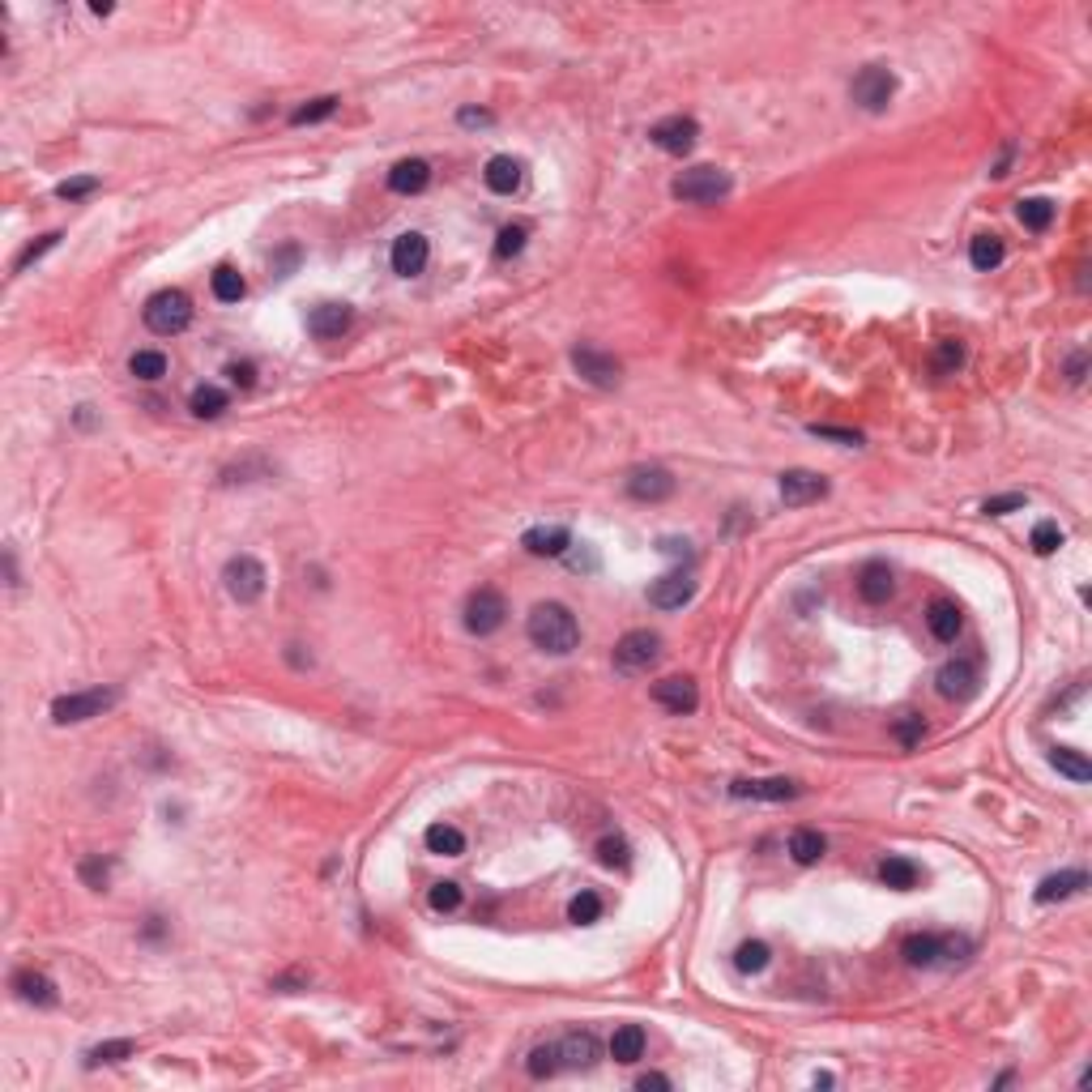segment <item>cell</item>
Masks as SVG:
<instances>
[{
    "mask_svg": "<svg viewBox=\"0 0 1092 1092\" xmlns=\"http://www.w3.org/2000/svg\"><path fill=\"white\" fill-rule=\"evenodd\" d=\"M526 632L542 653H555V658H564V653H572V648L580 645V623L564 602H538V607L529 610Z\"/></svg>",
    "mask_w": 1092,
    "mask_h": 1092,
    "instance_id": "6da1fadb",
    "label": "cell"
},
{
    "mask_svg": "<svg viewBox=\"0 0 1092 1092\" xmlns=\"http://www.w3.org/2000/svg\"><path fill=\"white\" fill-rule=\"evenodd\" d=\"M193 324V304H188V294L184 291H158L145 304V329L158 337H175L184 334Z\"/></svg>",
    "mask_w": 1092,
    "mask_h": 1092,
    "instance_id": "7a4b0ae2",
    "label": "cell"
},
{
    "mask_svg": "<svg viewBox=\"0 0 1092 1092\" xmlns=\"http://www.w3.org/2000/svg\"><path fill=\"white\" fill-rule=\"evenodd\" d=\"M730 188H734V184H730V175L721 171V167H691V171H683L670 184V193H675L678 201H691V205L721 201Z\"/></svg>",
    "mask_w": 1092,
    "mask_h": 1092,
    "instance_id": "3957f363",
    "label": "cell"
},
{
    "mask_svg": "<svg viewBox=\"0 0 1092 1092\" xmlns=\"http://www.w3.org/2000/svg\"><path fill=\"white\" fill-rule=\"evenodd\" d=\"M112 704H116V691L112 688L73 691V696H61L56 704H51V721H56V726H77V721L102 717V713H107Z\"/></svg>",
    "mask_w": 1092,
    "mask_h": 1092,
    "instance_id": "277c9868",
    "label": "cell"
},
{
    "mask_svg": "<svg viewBox=\"0 0 1092 1092\" xmlns=\"http://www.w3.org/2000/svg\"><path fill=\"white\" fill-rule=\"evenodd\" d=\"M850 94L862 112H883L892 102V94H896V73L883 69V64H867V69L853 77Z\"/></svg>",
    "mask_w": 1092,
    "mask_h": 1092,
    "instance_id": "5b68a950",
    "label": "cell"
},
{
    "mask_svg": "<svg viewBox=\"0 0 1092 1092\" xmlns=\"http://www.w3.org/2000/svg\"><path fill=\"white\" fill-rule=\"evenodd\" d=\"M265 564L261 559H253V555H235L231 564L223 567V585H226V594L235 597V602H256V597L265 594Z\"/></svg>",
    "mask_w": 1092,
    "mask_h": 1092,
    "instance_id": "8992f818",
    "label": "cell"
},
{
    "mask_svg": "<svg viewBox=\"0 0 1092 1092\" xmlns=\"http://www.w3.org/2000/svg\"><path fill=\"white\" fill-rule=\"evenodd\" d=\"M504 615H508V602L499 589H474L466 602V627L474 632V636H491V632H499L504 627Z\"/></svg>",
    "mask_w": 1092,
    "mask_h": 1092,
    "instance_id": "52a82bcc",
    "label": "cell"
},
{
    "mask_svg": "<svg viewBox=\"0 0 1092 1092\" xmlns=\"http://www.w3.org/2000/svg\"><path fill=\"white\" fill-rule=\"evenodd\" d=\"M658 658H662V636H658V632H648V627H636V632H627V636L615 645V666H619V670H627V675H636V670H648Z\"/></svg>",
    "mask_w": 1092,
    "mask_h": 1092,
    "instance_id": "ba28073f",
    "label": "cell"
},
{
    "mask_svg": "<svg viewBox=\"0 0 1092 1092\" xmlns=\"http://www.w3.org/2000/svg\"><path fill=\"white\" fill-rule=\"evenodd\" d=\"M572 367H577L589 385H597V389H615L619 385V372H623L615 354L594 350V346H577V350H572Z\"/></svg>",
    "mask_w": 1092,
    "mask_h": 1092,
    "instance_id": "9c48e42d",
    "label": "cell"
},
{
    "mask_svg": "<svg viewBox=\"0 0 1092 1092\" xmlns=\"http://www.w3.org/2000/svg\"><path fill=\"white\" fill-rule=\"evenodd\" d=\"M935 688H939L943 700H956V704H964V700H973L981 691V675L973 662H948V666L935 675Z\"/></svg>",
    "mask_w": 1092,
    "mask_h": 1092,
    "instance_id": "30bf717a",
    "label": "cell"
},
{
    "mask_svg": "<svg viewBox=\"0 0 1092 1092\" xmlns=\"http://www.w3.org/2000/svg\"><path fill=\"white\" fill-rule=\"evenodd\" d=\"M696 137H700V129H696V120H688V116H670V120H658L653 129H648V142L658 145V150H666V154H683L696 145Z\"/></svg>",
    "mask_w": 1092,
    "mask_h": 1092,
    "instance_id": "8fae6325",
    "label": "cell"
},
{
    "mask_svg": "<svg viewBox=\"0 0 1092 1092\" xmlns=\"http://www.w3.org/2000/svg\"><path fill=\"white\" fill-rule=\"evenodd\" d=\"M828 496V478L815 474V470H785L781 474V499L789 508H802V504H815V499Z\"/></svg>",
    "mask_w": 1092,
    "mask_h": 1092,
    "instance_id": "7c38bea8",
    "label": "cell"
},
{
    "mask_svg": "<svg viewBox=\"0 0 1092 1092\" xmlns=\"http://www.w3.org/2000/svg\"><path fill=\"white\" fill-rule=\"evenodd\" d=\"M627 496L640 499V504H662V499L675 496V474L662 470V466L632 470V478H627Z\"/></svg>",
    "mask_w": 1092,
    "mask_h": 1092,
    "instance_id": "4fadbf2b",
    "label": "cell"
},
{
    "mask_svg": "<svg viewBox=\"0 0 1092 1092\" xmlns=\"http://www.w3.org/2000/svg\"><path fill=\"white\" fill-rule=\"evenodd\" d=\"M653 700H658L666 713L683 717V713H696L700 691H696V683H691V678L670 675V678H662V683H653Z\"/></svg>",
    "mask_w": 1092,
    "mask_h": 1092,
    "instance_id": "5bb4252c",
    "label": "cell"
},
{
    "mask_svg": "<svg viewBox=\"0 0 1092 1092\" xmlns=\"http://www.w3.org/2000/svg\"><path fill=\"white\" fill-rule=\"evenodd\" d=\"M730 794L734 799H756V802H789V799H799V785L789 777H756V781H734L730 785Z\"/></svg>",
    "mask_w": 1092,
    "mask_h": 1092,
    "instance_id": "9a60e30c",
    "label": "cell"
},
{
    "mask_svg": "<svg viewBox=\"0 0 1092 1092\" xmlns=\"http://www.w3.org/2000/svg\"><path fill=\"white\" fill-rule=\"evenodd\" d=\"M427 256H431V243H427V235L418 231H405L393 239V273H402V278H415V273H423Z\"/></svg>",
    "mask_w": 1092,
    "mask_h": 1092,
    "instance_id": "2e32d148",
    "label": "cell"
},
{
    "mask_svg": "<svg viewBox=\"0 0 1092 1092\" xmlns=\"http://www.w3.org/2000/svg\"><path fill=\"white\" fill-rule=\"evenodd\" d=\"M691 594H696V580L683 577V572H666L662 580H653V585H648V602H653L658 610H678V607H688Z\"/></svg>",
    "mask_w": 1092,
    "mask_h": 1092,
    "instance_id": "e0dca14e",
    "label": "cell"
},
{
    "mask_svg": "<svg viewBox=\"0 0 1092 1092\" xmlns=\"http://www.w3.org/2000/svg\"><path fill=\"white\" fill-rule=\"evenodd\" d=\"M350 321H354L350 304H321L307 316V334L321 337V342H334V337H342L350 329Z\"/></svg>",
    "mask_w": 1092,
    "mask_h": 1092,
    "instance_id": "ac0fdd59",
    "label": "cell"
},
{
    "mask_svg": "<svg viewBox=\"0 0 1092 1092\" xmlns=\"http://www.w3.org/2000/svg\"><path fill=\"white\" fill-rule=\"evenodd\" d=\"M892 589H896V577H892V567L880 564V559H870V564L858 572V594H862V602H870V607L888 602Z\"/></svg>",
    "mask_w": 1092,
    "mask_h": 1092,
    "instance_id": "d6986e66",
    "label": "cell"
},
{
    "mask_svg": "<svg viewBox=\"0 0 1092 1092\" xmlns=\"http://www.w3.org/2000/svg\"><path fill=\"white\" fill-rule=\"evenodd\" d=\"M13 990L21 1003H34V1007H51L56 1003V981L39 969H18L13 973Z\"/></svg>",
    "mask_w": 1092,
    "mask_h": 1092,
    "instance_id": "ffe728a7",
    "label": "cell"
},
{
    "mask_svg": "<svg viewBox=\"0 0 1092 1092\" xmlns=\"http://www.w3.org/2000/svg\"><path fill=\"white\" fill-rule=\"evenodd\" d=\"M521 546H526L529 555L555 559V555H567V546H572V534H567L564 526H538V529H529V534L521 538Z\"/></svg>",
    "mask_w": 1092,
    "mask_h": 1092,
    "instance_id": "44dd1931",
    "label": "cell"
},
{
    "mask_svg": "<svg viewBox=\"0 0 1092 1092\" xmlns=\"http://www.w3.org/2000/svg\"><path fill=\"white\" fill-rule=\"evenodd\" d=\"M427 184H431V167H427L423 158H402L393 171H389V188H393V193H402V197L423 193Z\"/></svg>",
    "mask_w": 1092,
    "mask_h": 1092,
    "instance_id": "7402d4cb",
    "label": "cell"
},
{
    "mask_svg": "<svg viewBox=\"0 0 1092 1092\" xmlns=\"http://www.w3.org/2000/svg\"><path fill=\"white\" fill-rule=\"evenodd\" d=\"M961 623H964L961 607H956V602H948V597H935L931 607H926V627H931V636L943 640V645L961 636Z\"/></svg>",
    "mask_w": 1092,
    "mask_h": 1092,
    "instance_id": "603a6c76",
    "label": "cell"
},
{
    "mask_svg": "<svg viewBox=\"0 0 1092 1092\" xmlns=\"http://www.w3.org/2000/svg\"><path fill=\"white\" fill-rule=\"evenodd\" d=\"M559 1045V1067H594L597 1062V1037L594 1032H567L564 1042H555Z\"/></svg>",
    "mask_w": 1092,
    "mask_h": 1092,
    "instance_id": "cb8c5ba5",
    "label": "cell"
},
{
    "mask_svg": "<svg viewBox=\"0 0 1092 1092\" xmlns=\"http://www.w3.org/2000/svg\"><path fill=\"white\" fill-rule=\"evenodd\" d=\"M483 180H486V188H491V193H499V197H512L516 188H521V162H516V158H508V154H496V158L486 162Z\"/></svg>",
    "mask_w": 1092,
    "mask_h": 1092,
    "instance_id": "d4e9b609",
    "label": "cell"
},
{
    "mask_svg": "<svg viewBox=\"0 0 1092 1092\" xmlns=\"http://www.w3.org/2000/svg\"><path fill=\"white\" fill-rule=\"evenodd\" d=\"M1084 888H1088V875H1084V870H1062V875H1045V880L1037 883V900H1042V905H1054V900H1067Z\"/></svg>",
    "mask_w": 1092,
    "mask_h": 1092,
    "instance_id": "484cf974",
    "label": "cell"
},
{
    "mask_svg": "<svg viewBox=\"0 0 1092 1092\" xmlns=\"http://www.w3.org/2000/svg\"><path fill=\"white\" fill-rule=\"evenodd\" d=\"M900 951H905V961L913 969H931V964L943 961V935H909Z\"/></svg>",
    "mask_w": 1092,
    "mask_h": 1092,
    "instance_id": "4316f807",
    "label": "cell"
},
{
    "mask_svg": "<svg viewBox=\"0 0 1092 1092\" xmlns=\"http://www.w3.org/2000/svg\"><path fill=\"white\" fill-rule=\"evenodd\" d=\"M645 1045H648V1037H645L640 1024H619L615 1037H610V1058L615 1062H636L640 1054H645Z\"/></svg>",
    "mask_w": 1092,
    "mask_h": 1092,
    "instance_id": "83f0119b",
    "label": "cell"
},
{
    "mask_svg": "<svg viewBox=\"0 0 1092 1092\" xmlns=\"http://www.w3.org/2000/svg\"><path fill=\"white\" fill-rule=\"evenodd\" d=\"M427 850L440 853V858H457V853H466V837H461V828H453V824H431V828L423 832Z\"/></svg>",
    "mask_w": 1092,
    "mask_h": 1092,
    "instance_id": "f1b7e54d",
    "label": "cell"
},
{
    "mask_svg": "<svg viewBox=\"0 0 1092 1092\" xmlns=\"http://www.w3.org/2000/svg\"><path fill=\"white\" fill-rule=\"evenodd\" d=\"M824 850H828V840L819 837L815 828H799L789 837V858L799 862V867H815V862L824 858Z\"/></svg>",
    "mask_w": 1092,
    "mask_h": 1092,
    "instance_id": "f546056e",
    "label": "cell"
},
{
    "mask_svg": "<svg viewBox=\"0 0 1092 1092\" xmlns=\"http://www.w3.org/2000/svg\"><path fill=\"white\" fill-rule=\"evenodd\" d=\"M880 880L888 883V888H896V892H909V888H918L921 870H918V862H909V858H883L880 862Z\"/></svg>",
    "mask_w": 1092,
    "mask_h": 1092,
    "instance_id": "4dcf8cb0",
    "label": "cell"
},
{
    "mask_svg": "<svg viewBox=\"0 0 1092 1092\" xmlns=\"http://www.w3.org/2000/svg\"><path fill=\"white\" fill-rule=\"evenodd\" d=\"M210 291H213V299H218V304H239L248 286H243L239 269H231V265H218V269L210 273Z\"/></svg>",
    "mask_w": 1092,
    "mask_h": 1092,
    "instance_id": "1f68e13d",
    "label": "cell"
},
{
    "mask_svg": "<svg viewBox=\"0 0 1092 1092\" xmlns=\"http://www.w3.org/2000/svg\"><path fill=\"white\" fill-rule=\"evenodd\" d=\"M1003 256H1007V248H1003L999 235H977V239L969 243L973 269H994V265H1003Z\"/></svg>",
    "mask_w": 1092,
    "mask_h": 1092,
    "instance_id": "d6a6232c",
    "label": "cell"
},
{
    "mask_svg": "<svg viewBox=\"0 0 1092 1092\" xmlns=\"http://www.w3.org/2000/svg\"><path fill=\"white\" fill-rule=\"evenodd\" d=\"M1050 764L1062 772V777H1072V781H1092V764L1080 756V751H1072V747H1054V751H1050Z\"/></svg>",
    "mask_w": 1092,
    "mask_h": 1092,
    "instance_id": "836d02e7",
    "label": "cell"
},
{
    "mask_svg": "<svg viewBox=\"0 0 1092 1092\" xmlns=\"http://www.w3.org/2000/svg\"><path fill=\"white\" fill-rule=\"evenodd\" d=\"M188 405H193L197 418H218L226 410V393L223 389H213V385H197L193 397H188Z\"/></svg>",
    "mask_w": 1092,
    "mask_h": 1092,
    "instance_id": "e575fe53",
    "label": "cell"
},
{
    "mask_svg": "<svg viewBox=\"0 0 1092 1092\" xmlns=\"http://www.w3.org/2000/svg\"><path fill=\"white\" fill-rule=\"evenodd\" d=\"M129 372L137 375V380H145V385H150V380H162V375H167V354L162 350H137L129 359Z\"/></svg>",
    "mask_w": 1092,
    "mask_h": 1092,
    "instance_id": "d590c367",
    "label": "cell"
},
{
    "mask_svg": "<svg viewBox=\"0 0 1092 1092\" xmlns=\"http://www.w3.org/2000/svg\"><path fill=\"white\" fill-rule=\"evenodd\" d=\"M602 918V896L597 892H577V896L567 900V921H577V926H594V921Z\"/></svg>",
    "mask_w": 1092,
    "mask_h": 1092,
    "instance_id": "8d00e7d4",
    "label": "cell"
},
{
    "mask_svg": "<svg viewBox=\"0 0 1092 1092\" xmlns=\"http://www.w3.org/2000/svg\"><path fill=\"white\" fill-rule=\"evenodd\" d=\"M337 94H321V99H312V102H304V107H294L291 112V124H321V120H329V116L337 112Z\"/></svg>",
    "mask_w": 1092,
    "mask_h": 1092,
    "instance_id": "74e56055",
    "label": "cell"
},
{
    "mask_svg": "<svg viewBox=\"0 0 1092 1092\" xmlns=\"http://www.w3.org/2000/svg\"><path fill=\"white\" fill-rule=\"evenodd\" d=\"M1020 223L1029 226V231H1045V226L1054 223V205L1045 201V197H1029V201H1020Z\"/></svg>",
    "mask_w": 1092,
    "mask_h": 1092,
    "instance_id": "f35d334b",
    "label": "cell"
},
{
    "mask_svg": "<svg viewBox=\"0 0 1092 1092\" xmlns=\"http://www.w3.org/2000/svg\"><path fill=\"white\" fill-rule=\"evenodd\" d=\"M769 961H772V951H769V943H759V939L743 943V948L734 951V964H739V973H759V969H769Z\"/></svg>",
    "mask_w": 1092,
    "mask_h": 1092,
    "instance_id": "ab89813d",
    "label": "cell"
},
{
    "mask_svg": "<svg viewBox=\"0 0 1092 1092\" xmlns=\"http://www.w3.org/2000/svg\"><path fill=\"white\" fill-rule=\"evenodd\" d=\"M526 1072L534 1075V1080H546V1075H555V1072H559V1045H538V1050H529Z\"/></svg>",
    "mask_w": 1092,
    "mask_h": 1092,
    "instance_id": "60d3db41",
    "label": "cell"
},
{
    "mask_svg": "<svg viewBox=\"0 0 1092 1092\" xmlns=\"http://www.w3.org/2000/svg\"><path fill=\"white\" fill-rule=\"evenodd\" d=\"M597 862H602V867H610V870H615V867L623 870L627 862H632V850H627V840H623V837H602V840H597Z\"/></svg>",
    "mask_w": 1092,
    "mask_h": 1092,
    "instance_id": "b9f144b4",
    "label": "cell"
},
{
    "mask_svg": "<svg viewBox=\"0 0 1092 1092\" xmlns=\"http://www.w3.org/2000/svg\"><path fill=\"white\" fill-rule=\"evenodd\" d=\"M77 875H81V883H86V888L107 892V883H112V862H107V858H86L77 867Z\"/></svg>",
    "mask_w": 1092,
    "mask_h": 1092,
    "instance_id": "7bdbcfd3",
    "label": "cell"
},
{
    "mask_svg": "<svg viewBox=\"0 0 1092 1092\" xmlns=\"http://www.w3.org/2000/svg\"><path fill=\"white\" fill-rule=\"evenodd\" d=\"M132 1054H137V1042H132V1037H120V1042L94 1045L86 1058H90V1067H94V1062H124V1058H132Z\"/></svg>",
    "mask_w": 1092,
    "mask_h": 1092,
    "instance_id": "ee69618b",
    "label": "cell"
},
{
    "mask_svg": "<svg viewBox=\"0 0 1092 1092\" xmlns=\"http://www.w3.org/2000/svg\"><path fill=\"white\" fill-rule=\"evenodd\" d=\"M1029 546L1037 551V555H1054V551L1062 546V529H1058V521H1037V529H1032Z\"/></svg>",
    "mask_w": 1092,
    "mask_h": 1092,
    "instance_id": "f6af8a7d",
    "label": "cell"
},
{
    "mask_svg": "<svg viewBox=\"0 0 1092 1092\" xmlns=\"http://www.w3.org/2000/svg\"><path fill=\"white\" fill-rule=\"evenodd\" d=\"M431 909L435 913H453V909H461V883H453V880H440L431 888Z\"/></svg>",
    "mask_w": 1092,
    "mask_h": 1092,
    "instance_id": "bcb514c9",
    "label": "cell"
},
{
    "mask_svg": "<svg viewBox=\"0 0 1092 1092\" xmlns=\"http://www.w3.org/2000/svg\"><path fill=\"white\" fill-rule=\"evenodd\" d=\"M90 193H99V180H94V175H77V180L56 184V197H61V201H81V197H90Z\"/></svg>",
    "mask_w": 1092,
    "mask_h": 1092,
    "instance_id": "7dc6e473",
    "label": "cell"
},
{
    "mask_svg": "<svg viewBox=\"0 0 1092 1092\" xmlns=\"http://www.w3.org/2000/svg\"><path fill=\"white\" fill-rule=\"evenodd\" d=\"M526 235H529L526 226H504V231H499V239H496V256H499V261H508V256L521 253V248H526Z\"/></svg>",
    "mask_w": 1092,
    "mask_h": 1092,
    "instance_id": "c3c4849f",
    "label": "cell"
},
{
    "mask_svg": "<svg viewBox=\"0 0 1092 1092\" xmlns=\"http://www.w3.org/2000/svg\"><path fill=\"white\" fill-rule=\"evenodd\" d=\"M921 734H926V721H921L918 713H905V717L896 721V739H900V747H918Z\"/></svg>",
    "mask_w": 1092,
    "mask_h": 1092,
    "instance_id": "681fc988",
    "label": "cell"
},
{
    "mask_svg": "<svg viewBox=\"0 0 1092 1092\" xmlns=\"http://www.w3.org/2000/svg\"><path fill=\"white\" fill-rule=\"evenodd\" d=\"M1029 504V496H1020V491H1012V496H994L981 504V512L986 516H1007V512H1020V508Z\"/></svg>",
    "mask_w": 1092,
    "mask_h": 1092,
    "instance_id": "f907efd6",
    "label": "cell"
},
{
    "mask_svg": "<svg viewBox=\"0 0 1092 1092\" xmlns=\"http://www.w3.org/2000/svg\"><path fill=\"white\" fill-rule=\"evenodd\" d=\"M56 243H61V231H48V235H43V239H39V243H31V248H26V253H21V256H18V273H21V269H26V265H34V261H39V256H43V253H51V248H56Z\"/></svg>",
    "mask_w": 1092,
    "mask_h": 1092,
    "instance_id": "816d5d0a",
    "label": "cell"
},
{
    "mask_svg": "<svg viewBox=\"0 0 1092 1092\" xmlns=\"http://www.w3.org/2000/svg\"><path fill=\"white\" fill-rule=\"evenodd\" d=\"M961 363H964V346L961 342H943L939 354H935V367H939V372H956Z\"/></svg>",
    "mask_w": 1092,
    "mask_h": 1092,
    "instance_id": "f5cc1de1",
    "label": "cell"
},
{
    "mask_svg": "<svg viewBox=\"0 0 1092 1092\" xmlns=\"http://www.w3.org/2000/svg\"><path fill=\"white\" fill-rule=\"evenodd\" d=\"M811 435H819V440H837V444H862V435L850 431V427H811Z\"/></svg>",
    "mask_w": 1092,
    "mask_h": 1092,
    "instance_id": "db71d44e",
    "label": "cell"
},
{
    "mask_svg": "<svg viewBox=\"0 0 1092 1092\" xmlns=\"http://www.w3.org/2000/svg\"><path fill=\"white\" fill-rule=\"evenodd\" d=\"M457 120L466 124V129H486V124L496 120V116L483 112V107H461V116H457Z\"/></svg>",
    "mask_w": 1092,
    "mask_h": 1092,
    "instance_id": "11a10c76",
    "label": "cell"
},
{
    "mask_svg": "<svg viewBox=\"0 0 1092 1092\" xmlns=\"http://www.w3.org/2000/svg\"><path fill=\"white\" fill-rule=\"evenodd\" d=\"M226 375H231L239 389H253L256 385V367L253 363H231V372H226Z\"/></svg>",
    "mask_w": 1092,
    "mask_h": 1092,
    "instance_id": "9f6ffc18",
    "label": "cell"
},
{
    "mask_svg": "<svg viewBox=\"0 0 1092 1092\" xmlns=\"http://www.w3.org/2000/svg\"><path fill=\"white\" fill-rule=\"evenodd\" d=\"M299 986H307V973H299V969H294V973H282V977L273 981V990H286V994L299 990Z\"/></svg>",
    "mask_w": 1092,
    "mask_h": 1092,
    "instance_id": "6f0895ef",
    "label": "cell"
},
{
    "mask_svg": "<svg viewBox=\"0 0 1092 1092\" xmlns=\"http://www.w3.org/2000/svg\"><path fill=\"white\" fill-rule=\"evenodd\" d=\"M1084 372H1088V354H1072V363H1067V380H1072V385H1084Z\"/></svg>",
    "mask_w": 1092,
    "mask_h": 1092,
    "instance_id": "680465c9",
    "label": "cell"
},
{
    "mask_svg": "<svg viewBox=\"0 0 1092 1092\" xmlns=\"http://www.w3.org/2000/svg\"><path fill=\"white\" fill-rule=\"evenodd\" d=\"M567 564L577 567V572H580V567H585V572H594V567H597V555H594V551H572V555H567Z\"/></svg>",
    "mask_w": 1092,
    "mask_h": 1092,
    "instance_id": "91938a15",
    "label": "cell"
},
{
    "mask_svg": "<svg viewBox=\"0 0 1092 1092\" xmlns=\"http://www.w3.org/2000/svg\"><path fill=\"white\" fill-rule=\"evenodd\" d=\"M294 261H299V248H286V253H282V256H278V261H273V273H278V278H286V273H291V265H294Z\"/></svg>",
    "mask_w": 1092,
    "mask_h": 1092,
    "instance_id": "94428289",
    "label": "cell"
},
{
    "mask_svg": "<svg viewBox=\"0 0 1092 1092\" xmlns=\"http://www.w3.org/2000/svg\"><path fill=\"white\" fill-rule=\"evenodd\" d=\"M1012 154H1016V145H1003L999 162H994V167H990V175H994V180H1003V175H1007V167H1012Z\"/></svg>",
    "mask_w": 1092,
    "mask_h": 1092,
    "instance_id": "6125c7cd",
    "label": "cell"
},
{
    "mask_svg": "<svg viewBox=\"0 0 1092 1092\" xmlns=\"http://www.w3.org/2000/svg\"><path fill=\"white\" fill-rule=\"evenodd\" d=\"M662 551H666V555H683V559H691L688 542H678V538H662Z\"/></svg>",
    "mask_w": 1092,
    "mask_h": 1092,
    "instance_id": "be15d7a7",
    "label": "cell"
},
{
    "mask_svg": "<svg viewBox=\"0 0 1092 1092\" xmlns=\"http://www.w3.org/2000/svg\"><path fill=\"white\" fill-rule=\"evenodd\" d=\"M636 1088H645V1092L648 1088H670V1080H666V1075H640Z\"/></svg>",
    "mask_w": 1092,
    "mask_h": 1092,
    "instance_id": "e7e4bbea",
    "label": "cell"
},
{
    "mask_svg": "<svg viewBox=\"0 0 1092 1092\" xmlns=\"http://www.w3.org/2000/svg\"><path fill=\"white\" fill-rule=\"evenodd\" d=\"M77 423H81V427H90V423H94V415H90V405H81V410H77Z\"/></svg>",
    "mask_w": 1092,
    "mask_h": 1092,
    "instance_id": "03108f58",
    "label": "cell"
}]
</instances>
